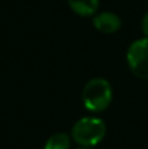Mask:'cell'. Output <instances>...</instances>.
I'll use <instances>...</instances> for the list:
<instances>
[{
	"instance_id": "obj_1",
	"label": "cell",
	"mask_w": 148,
	"mask_h": 149,
	"mask_svg": "<svg viewBox=\"0 0 148 149\" xmlns=\"http://www.w3.org/2000/svg\"><path fill=\"white\" fill-rule=\"evenodd\" d=\"M113 100L112 85L102 77H96L87 82L83 89V103L87 110L101 113L106 110Z\"/></svg>"
},
{
	"instance_id": "obj_2",
	"label": "cell",
	"mask_w": 148,
	"mask_h": 149,
	"mask_svg": "<svg viewBox=\"0 0 148 149\" xmlns=\"http://www.w3.org/2000/svg\"><path fill=\"white\" fill-rule=\"evenodd\" d=\"M106 134V126L104 120L94 116H84L79 119L72 128V137L77 144L83 147L97 145Z\"/></svg>"
},
{
	"instance_id": "obj_3",
	"label": "cell",
	"mask_w": 148,
	"mask_h": 149,
	"mask_svg": "<svg viewBox=\"0 0 148 149\" xmlns=\"http://www.w3.org/2000/svg\"><path fill=\"white\" fill-rule=\"evenodd\" d=\"M127 63L131 72L139 79H148V38L134 41L127 50Z\"/></svg>"
},
{
	"instance_id": "obj_4",
	"label": "cell",
	"mask_w": 148,
	"mask_h": 149,
	"mask_svg": "<svg viewBox=\"0 0 148 149\" xmlns=\"http://www.w3.org/2000/svg\"><path fill=\"white\" fill-rule=\"evenodd\" d=\"M122 21L115 13L113 12H102L94 16L93 26L98 31L104 34H113L119 30Z\"/></svg>"
},
{
	"instance_id": "obj_5",
	"label": "cell",
	"mask_w": 148,
	"mask_h": 149,
	"mask_svg": "<svg viewBox=\"0 0 148 149\" xmlns=\"http://www.w3.org/2000/svg\"><path fill=\"white\" fill-rule=\"evenodd\" d=\"M68 5L79 16H93L98 10L100 0H67Z\"/></svg>"
},
{
	"instance_id": "obj_6",
	"label": "cell",
	"mask_w": 148,
	"mask_h": 149,
	"mask_svg": "<svg viewBox=\"0 0 148 149\" xmlns=\"http://www.w3.org/2000/svg\"><path fill=\"white\" fill-rule=\"evenodd\" d=\"M71 147V139L67 134L63 132H58L54 134L47 139L45 143L43 149H70Z\"/></svg>"
},
{
	"instance_id": "obj_7",
	"label": "cell",
	"mask_w": 148,
	"mask_h": 149,
	"mask_svg": "<svg viewBox=\"0 0 148 149\" xmlns=\"http://www.w3.org/2000/svg\"><path fill=\"white\" fill-rule=\"evenodd\" d=\"M142 30H143L144 36L148 38V12L144 15L143 20H142Z\"/></svg>"
},
{
	"instance_id": "obj_8",
	"label": "cell",
	"mask_w": 148,
	"mask_h": 149,
	"mask_svg": "<svg viewBox=\"0 0 148 149\" xmlns=\"http://www.w3.org/2000/svg\"><path fill=\"white\" fill-rule=\"evenodd\" d=\"M76 149H94L93 147H83V145H80L79 148H76Z\"/></svg>"
}]
</instances>
